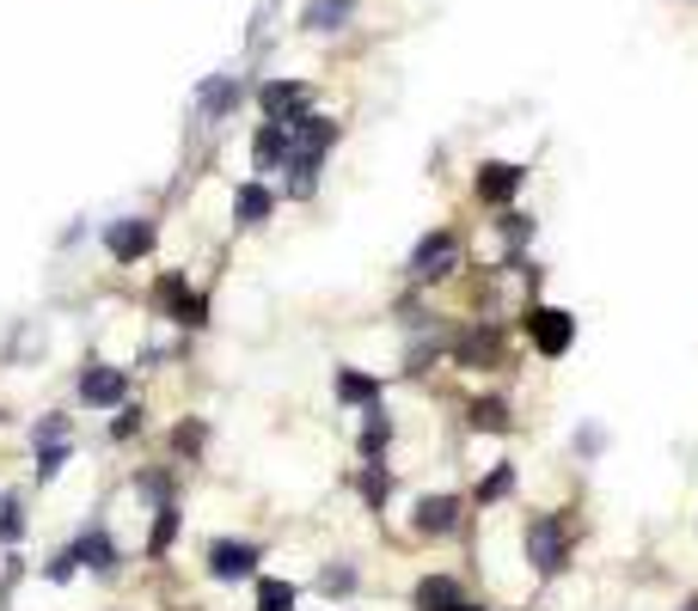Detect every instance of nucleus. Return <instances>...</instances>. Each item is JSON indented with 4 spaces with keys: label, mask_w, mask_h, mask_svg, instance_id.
<instances>
[{
    "label": "nucleus",
    "mask_w": 698,
    "mask_h": 611,
    "mask_svg": "<svg viewBox=\"0 0 698 611\" xmlns=\"http://www.w3.org/2000/svg\"><path fill=\"white\" fill-rule=\"evenodd\" d=\"M528 563L540 568V575H558V568L570 563V538H564V519H552V514L528 519Z\"/></svg>",
    "instance_id": "obj_1"
},
{
    "label": "nucleus",
    "mask_w": 698,
    "mask_h": 611,
    "mask_svg": "<svg viewBox=\"0 0 698 611\" xmlns=\"http://www.w3.org/2000/svg\"><path fill=\"white\" fill-rule=\"evenodd\" d=\"M74 392H80V404H86V410H117V404H123L129 397V373L123 367H80V380H74Z\"/></svg>",
    "instance_id": "obj_2"
},
{
    "label": "nucleus",
    "mask_w": 698,
    "mask_h": 611,
    "mask_svg": "<svg viewBox=\"0 0 698 611\" xmlns=\"http://www.w3.org/2000/svg\"><path fill=\"white\" fill-rule=\"evenodd\" d=\"M258 105H264V117L295 129V122L312 110V86L307 80H264V86H258Z\"/></svg>",
    "instance_id": "obj_3"
},
{
    "label": "nucleus",
    "mask_w": 698,
    "mask_h": 611,
    "mask_svg": "<svg viewBox=\"0 0 698 611\" xmlns=\"http://www.w3.org/2000/svg\"><path fill=\"white\" fill-rule=\"evenodd\" d=\"M288 153H295V129L276 117L258 122V135H251V166L258 171H288Z\"/></svg>",
    "instance_id": "obj_4"
},
{
    "label": "nucleus",
    "mask_w": 698,
    "mask_h": 611,
    "mask_svg": "<svg viewBox=\"0 0 698 611\" xmlns=\"http://www.w3.org/2000/svg\"><path fill=\"white\" fill-rule=\"evenodd\" d=\"M105 251L117 263H135L154 251V220H141V214H123V220H110L105 227Z\"/></svg>",
    "instance_id": "obj_5"
},
{
    "label": "nucleus",
    "mask_w": 698,
    "mask_h": 611,
    "mask_svg": "<svg viewBox=\"0 0 698 611\" xmlns=\"http://www.w3.org/2000/svg\"><path fill=\"white\" fill-rule=\"evenodd\" d=\"M239 105H246V80H233V74H209V80L197 86V110H202L209 122H227Z\"/></svg>",
    "instance_id": "obj_6"
},
{
    "label": "nucleus",
    "mask_w": 698,
    "mask_h": 611,
    "mask_svg": "<svg viewBox=\"0 0 698 611\" xmlns=\"http://www.w3.org/2000/svg\"><path fill=\"white\" fill-rule=\"evenodd\" d=\"M528 331H533V343H540V355H564L576 343V319H570V312H558V306H533Z\"/></svg>",
    "instance_id": "obj_7"
},
{
    "label": "nucleus",
    "mask_w": 698,
    "mask_h": 611,
    "mask_svg": "<svg viewBox=\"0 0 698 611\" xmlns=\"http://www.w3.org/2000/svg\"><path fill=\"white\" fill-rule=\"evenodd\" d=\"M453 263H460V239H453V232H429V239H417V251H411V275H417V281L448 275Z\"/></svg>",
    "instance_id": "obj_8"
},
{
    "label": "nucleus",
    "mask_w": 698,
    "mask_h": 611,
    "mask_svg": "<svg viewBox=\"0 0 698 611\" xmlns=\"http://www.w3.org/2000/svg\"><path fill=\"white\" fill-rule=\"evenodd\" d=\"M251 568H258V544H246V538H215L209 544V575L215 580H246Z\"/></svg>",
    "instance_id": "obj_9"
},
{
    "label": "nucleus",
    "mask_w": 698,
    "mask_h": 611,
    "mask_svg": "<svg viewBox=\"0 0 698 611\" xmlns=\"http://www.w3.org/2000/svg\"><path fill=\"white\" fill-rule=\"evenodd\" d=\"M356 13H362V0H307L300 7V31L307 37H338Z\"/></svg>",
    "instance_id": "obj_10"
},
{
    "label": "nucleus",
    "mask_w": 698,
    "mask_h": 611,
    "mask_svg": "<svg viewBox=\"0 0 698 611\" xmlns=\"http://www.w3.org/2000/svg\"><path fill=\"white\" fill-rule=\"evenodd\" d=\"M68 550H74L80 568H93V575H117V563H123V550L110 544V532H98V526H86Z\"/></svg>",
    "instance_id": "obj_11"
},
{
    "label": "nucleus",
    "mask_w": 698,
    "mask_h": 611,
    "mask_svg": "<svg viewBox=\"0 0 698 611\" xmlns=\"http://www.w3.org/2000/svg\"><path fill=\"white\" fill-rule=\"evenodd\" d=\"M270 214H276V190H270V183H239V190H233V220H239V227H264Z\"/></svg>",
    "instance_id": "obj_12"
},
{
    "label": "nucleus",
    "mask_w": 698,
    "mask_h": 611,
    "mask_svg": "<svg viewBox=\"0 0 698 611\" xmlns=\"http://www.w3.org/2000/svg\"><path fill=\"white\" fill-rule=\"evenodd\" d=\"M411 526H417L423 538H448L453 526H460V502H453V495H423Z\"/></svg>",
    "instance_id": "obj_13"
},
{
    "label": "nucleus",
    "mask_w": 698,
    "mask_h": 611,
    "mask_svg": "<svg viewBox=\"0 0 698 611\" xmlns=\"http://www.w3.org/2000/svg\"><path fill=\"white\" fill-rule=\"evenodd\" d=\"M521 178H528L521 166H502V159H490V166L478 171V202H509L514 190H521Z\"/></svg>",
    "instance_id": "obj_14"
},
{
    "label": "nucleus",
    "mask_w": 698,
    "mask_h": 611,
    "mask_svg": "<svg viewBox=\"0 0 698 611\" xmlns=\"http://www.w3.org/2000/svg\"><path fill=\"white\" fill-rule=\"evenodd\" d=\"M159 306H166L171 319H185V324H202V312H209V306L185 288V275H166V281H159Z\"/></svg>",
    "instance_id": "obj_15"
},
{
    "label": "nucleus",
    "mask_w": 698,
    "mask_h": 611,
    "mask_svg": "<svg viewBox=\"0 0 698 611\" xmlns=\"http://www.w3.org/2000/svg\"><path fill=\"white\" fill-rule=\"evenodd\" d=\"M387 441H392V416L380 410V404H368V422H362V458H380L387 453Z\"/></svg>",
    "instance_id": "obj_16"
},
{
    "label": "nucleus",
    "mask_w": 698,
    "mask_h": 611,
    "mask_svg": "<svg viewBox=\"0 0 698 611\" xmlns=\"http://www.w3.org/2000/svg\"><path fill=\"white\" fill-rule=\"evenodd\" d=\"M465 422L478 428V434H509V404H502V397H478V404L465 410Z\"/></svg>",
    "instance_id": "obj_17"
},
{
    "label": "nucleus",
    "mask_w": 698,
    "mask_h": 611,
    "mask_svg": "<svg viewBox=\"0 0 698 611\" xmlns=\"http://www.w3.org/2000/svg\"><path fill=\"white\" fill-rule=\"evenodd\" d=\"M453 606H460V587L448 575H429L417 587V611H453Z\"/></svg>",
    "instance_id": "obj_18"
},
{
    "label": "nucleus",
    "mask_w": 698,
    "mask_h": 611,
    "mask_svg": "<svg viewBox=\"0 0 698 611\" xmlns=\"http://www.w3.org/2000/svg\"><path fill=\"white\" fill-rule=\"evenodd\" d=\"M338 397H343V404H380V380H368V373H350V367H343V373H338Z\"/></svg>",
    "instance_id": "obj_19"
},
{
    "label": "nucleus",
    "mask_w": 698,
    "mask_h": 611,
    "mask_svg": "<svg viewBox=\"0 0 698 611\" xmlns=\"http://www.w3.org/2000/svg\"><path fill=\"white\" fill-rule=\"evenodd\" d=\"M258 611H295V587L288 580H258Z\"/></svg>",
    "instance_id": "obj_20"
},
{
    "label": "nucleus",
    "mask_w": 698,
    "mask_h": 611,
    "mask_svg": "<svg viewBox=\"0 0 698 611\" xmlns=\"http://www.w3.org/2000/svg\"><path fill=\"white\" fill-rule=\"evenodd\" d=\"M0 538H7V544L25 538V507H19V495H0Z\"/></svg>",
    "instance_id": "obj_21"
},
{
    "label": "nucleus",
    "mask_w": 698,
    "mask_h": 611,
    "mask_svg": "<svg viewBox=\"0 0 698 611\" xmlns=\"http://www.w3.org/2000/svg\"><path fill=\"white\" fill-rule=\"evenodd\" d=\"M171 538H178V502H159V519H154V538H147V550L159 556Z\"/></svg>",
    "instance_id": "obj_22"
},
{
    "label": "nucleus",
    "mask_w": 698,
    "mask_h": 611,
    "mask_svg": "<svg viewBox=\"0 0 698 611\" xmlns=\"http://www.w3.org/2000/svg\"><path fill=\"white\" fill-rule=\"evenodd\" d=\"M387 489H392L387 465H380V458H368V471H362V495H368V502L380 507V502H387Z\"/></svg>",
    "instance_id": "obj_23"
},
{
    "label": "nucleus",
    "mask_w": 698,
    "mask_h": 611,
    "mask_svg": "<svg viewBox=\"0 0 698 611\" xmlns=\"http://www.w3.org/2000/svg\"><path fill=\"white\" fill-rule=\"evenodd\" d=\"M68 458H74V446H68V441L44 446V453H37V477H44V483H49V477H62V465H68Z\"/></svg>",
    "instance_id": "obj_24"
},
{
    "label": "nucleus",
    "mask_w": 698,
    "mask_h": 611,
    "mask_svg": "<svg viewBox=\"0 0 698 611\" xmlns=\"http://www.w3.org/2000/svg\"><path fill=\"white\" fill-rule=\"evenodd\" d=\"M509 489H514V465H497V471H490V477L478 483V502H502Z\"/></svg>",
    "instance_id": "obj_25"
},
{
    "label": "nucleus",
    "mask_w": 698,
    "mask_h": 611,
    "mask_svg": "<svg viewBox=\"0 0 698 611\" xmlns=\"http://www.w3.org/2000/svg\"><path fill=\"white\" fill-rule=\"evenodd\" d=\"M32 441H37V446H56V441H68V416H44V422L32 428Z\"/></svg>",
    "instance_id": "obj_26"
},
{
    "label": "nucleus",
    "mask_w": 698,
    "mask_h": 611,
    "mask_svg": "<svg viewBox=\"0 0 698 611\" xmlns=\"http://www.w3.org/2000/svg\"><path fill=\"white\" fill-rule=\"evenodd\" d=\"M319 587H326V594H350V587H356V568H350V563L326 568V575H319Z\"/></svg>",
    "instance_id": "obj_27"
},
{
    "label": "nucleus",
    "mask_w": 698,
    "mask_h": 611,
    "mask_svg": "<svg viewBox=\"0 0 698 611\" xmlns=\"http://www.w3.org/2000/svg\"><path fill=\"white\" fill-rule=\"evenodd\" d=\"M601 446H606V434H601V428H576V458H601Z\"/></svg>",
    "instance_id": "obj_28"
},
{
    "label": "nucleus",
    "mask_w": 698,
    "mask_h": 611,
    "mask_svg": "<svg viewBox=\"0 0 698 611\" xmlns=\"http://www.w3.org/2000/svg\"><path fill=\"white\" fill-rule=\"evenodd\" d=\"M44 575H49V580H74V575H80V556H74V550H62V556H49V568H44Z\"/></svg>",
    "instance_id": "obj_29"
},
{
    "label": "nucleus",
    "mask_w": 698,
    "mask_h": 611,
    "mask_svg": "<svg viewBox=\"0 0 698 611\" xmlns=\"http://www.w3.org/2000/svg\"><path fill=\"white\" fill-rule=\"evenodd\" d=\"M502 232H509L514 244H528L533 239V220H528V214H509V220H502Z\"/></svg>",
    "instance_id": "obj_30"
},
{
    "label": "nucleus",
    "mask_w": 698,
    "mask_h": 611,
    "mask_svg": "<svg viewBox=\"0 0 698 611\" xmlns=\"http://www.w3.org/2000/svg\"><path fill=\"white\" fill-rule=\"evenodd\" d=\"M110 434H117V441H129V434H141V410H123V416H117V422H110Z\"/></svg>",
    "instance_id": "obj_31"
},
{
    "label": "nucleus",
    "mask_w": 698,
    "mask_h": 611,
    "mask_svg": "<svg viewBox=\"0 0 698 611\" xmlns=\"http://www.w3.org/2000/svg\"><path fill=\"white\" fill-rule=\"evenodd\" d=\"M453 611H484V606H465V599H460V606H453Z\"/></svg>",
    "instance_id": "obj_32"
},
{
    "label": "nucleus",
    "mask_w": 698,
    "mask_h": 611,
    "mask_svg": "<svg viewBox=\"0 0 698 611\" xmlns=\"http://www.w3.org/2000/svg\"><path fill=\"white\" fill-rule=\"evenodd\" d=\"M681 611H698V599H686V606H681Z\"/></svg>",
    "instance_id": "obj_33"
}]
</instances>
